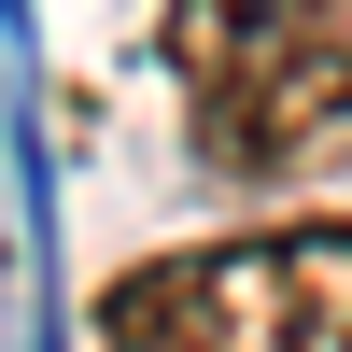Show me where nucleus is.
Returning <instances> with one entry per match:
<instances>
[{"mask_svg": "<svg viewBox=\"0 0 352 352\" xmlns=\"http://www.w3.org/2000/svg\"><path fill=\"white\" fill-rule=\"evenodd\" d=\"M197 155L268 184L352 141V0H169Z\"/></svg>", "mask_w": 352, "mask_h": 352, "instance_id": "1", "label": "nucleus"}, {"mask_svg": "<svg viewBox=\"0 0 352 352\" xmlns=\"http://www.w3.org/2000/svg\"><path fill=\"white\" fill-rule=\"evenodd\" d=\"M99 352H352V226L141 254L99 296Z\"/></svg>", "mask_w": 352, "mask_h": 352, "instance_id": "2", "label": "nucleus"}]
</instances>
